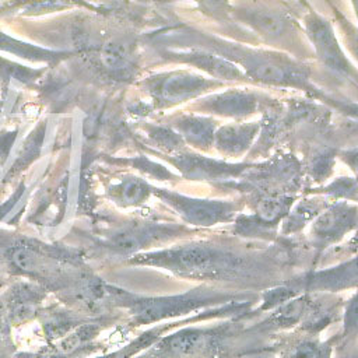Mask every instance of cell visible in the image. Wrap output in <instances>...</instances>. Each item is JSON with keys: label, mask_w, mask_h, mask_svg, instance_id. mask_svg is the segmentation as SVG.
Listing matches in <instances>:
<instances>
[{"label": "cell", "mask_w": 358, "mask_h": 358, "mask_svg": "<svg viewBox=\"0 0 358 358\" xmlns=\"http://www.w3.org/2000/svg\"><path fill=\"white\" fill-rule=\"evenodd\" d=\"M133 264L159 267L199 281H235L255 277L257 267L246 257L207 243H187L134 256Z\"/></svg>", "instance_id": "obj_1"}, {"label": "cell", "mask_w": 358, "mask_h": 358, "mask_svg": "<svg viewBox=\"0 0 358 358\" xmlns=\"http://www.w3.org/2000/svg\"><path fill=\"white\" fill-rule=\"evenodd\" d=\"M108 299L115 305L124 308L130 315V323L136 326L154 324L168 319H173L190 312H203L201 309L214 305H225L236 301L232 295L217 292L207 288L192 289L186 294L165 296H143L129 291L108 287Z\"/></svg>", "instance_id": "obj_2"}, {"label": "cell", "mask_w": 358, "mask_h": 358, "mask_svg": "<svg viewBox=\"0 0 358 358\" xmlns=\"http://www.w3.org/2000/svg\"><path fill=\"white\" fill-rule=\"evenodd\" d=\"M229 56L245 69V71L256 81L271 85L305 87L308 76L305 70L284 55L263 50L234 49Z\"/></svg>", "instance_id": "obj_3"}, {"label": "cell", "mask_w": 358, "mask_h": 358, "mask_svg": "<svg viewBox=\"0 0 358 358\" xmlns=\"http://www.w3.org/2000/svg\"><path fill=\"white\" fill-rule=\"evenodd\" d=\"M215 85H220V81L206 78L192 71L178 70L154 78L151 94L161 105H176L196 98Z\"/></svg>", "instance_id": "obj_4"}, {"label": "cell", "mask_w": 358, "mask_h": 358, "mask_svg": "<svg viewBox=\"0 0 358 358\" xmlns=\"http://www.w3.org/2000/svg\"><path fill=\"white\" fill-rule=\"evenodd\" d=\"M305 27L319 60L327 69L340 76L354 77L357 74L350 60L345 57L341 45L338 43V39L327 20L315 13H310L306 15Z\"/></svg>", "instance_id": "obj_5"}, {"label": "cell", "mask_w": 358, "mask_h": 358, "mask_svg": "<svg viewBox=\"0 0 358 358\" xmlns=\"http://www.w3.org/2000/svg\"><path fill=\"white\" fill-rule=\"evenodd\" d=\"M161 197L176 210L185 221L194 225H214L229 220L234 214V206L227 201L194 199L173 192H164Z\"/></svg>", "instance_id": "obj_6"}, {"label": "cell", "mask_w": 358, "mask_h": 358, "mask_svg": "<svg viewBox=\"0 0 358 358\" xmlns=\"http://www.w3.org/2000/svg\"><path fill=\"white\" fill-rule=\"evenodd\" d=\"M236 15L255 32L271 42L285 41V36L292 34V21L289 15L284 10L270 4L252 3L241 6V8L236 10Z\"/></svg>", "instance_id": "obj_7"}, {"label": "cell", "mask_w": 358, "mask_h": 358, "mask_svg": "<svg viewBox=\"0 0 358 358\" xmlns=\"http://www.w3.org/2000/svg\"><path fill=\"white\" fill-rule=\"evenodd\" d=\"M358 218L355 207L347 203L336 204L317 215L312 225V235L319 242H333L350 231Z\"/></svg>", "instance_id": "obj_8"}, {"label": "cell", "mask_w": 358, "mask_h": 358, "mask_svg": "<svg viewBox=\"0 0 358 358\" xmlns=\"http://www.w3.org/2000/svg\"><path fill=\"white\" fill-rule=\"evenodd\" d=\"M203 320H206L204 313H196L194 316H187L185 320H173L164 324H154L151 329L143 331L136 338L130 340L129 343L119 347L117 350L98 355V357H92V358H134L140 352L151 348L161 337L168 334L169 330L180 327L182 324L186 326V324H193Z\"/></svg>", "instance_id": "obj_9"}, {"label": "cell", "mask_w": 358, "mask_h": 358, "mask_svg": "<svg viewBox=\"0 0 358 358\" xmlns=\"http://www.w3.org/2000/svg\"><path fill=\"white\" fill-rule=\"evenodd\" d=\"M257 103V98L249 91L228 90L206 99V102L201 103V108L222 116L243 117L253 113Z\"/></svg>", "instance_id": "obj_10"}, {"label": "cell", "mask_w": 358, "mask_h": 358, "mask_svg": "<svg viewBox=\"0 0 358 358\" xmlns=\"http://www.w3.org/2000/svg\"><path fill=\"white\" fill-rule=\"evenodd\" d=\"M259 126L255 123H239V124H227L215 130L214 141L217 150L225 155H239L245 152L253 138L256 137Z\"/></svg>", "instance_id": "obj_11"}, {"label": "cell", "mask_w": 358, "mask_h": 358, "mask_svg": "<svg viewBox=\"0 0 358 358\" xmlns=\"http://www.w3.org/2000/svg\"><path fill=\"white\" fill-rule=\"evenodd\" d=\"M179 56H183V60L187 63L194 64L196 67H200L206 70L207 73L213 74L217 80H242L243 73L238 70L232 62L225 59L224 56L211 55L204 50H182L179 52Z\"/></svg>", "instance_id": "obj_12"}, {"label": "cell", "mask_w": 358, "mask_h": 358, "mask_svg": "<svg viewBox=\"0 0 358 358\" xmlns=\"http://www.w3.org/2000/svg\"><path fill=\"white\" fill-rule=\"evenodd\" d=\"M175 129L183 141L203 150L211 145L215 136L214 122L208 117L197 115L180 116L175 123Z\"/></svg>", "instance_id": "obj_13"}, {"label": "cell", "mask_w": 358, "mask_h": 358, "mask_svg": "<svg viewBox=\"0 0 358 358\" xmlns=\"http://www.w3.org/2000/svg\"><path fill=\"white\" fill-rule=\"evenodd\" d=\"M331 351L330 341H320L313 336H306L289 343L280 358H331Z\"/></svg>", "instance_id": "obj_14"}, {"label": "cell", "mask_w": 358, "mask_h": 358, "mask_svg": "<svg viewBox=\"0 0 358 358\" xmlns=\"http://www.w3.org/2000/svg\"><path fill=\"white\" fill-rule=\"evenodd\" d=\"M179 168L190 176H207L211 178L214 175L220 176L224 173L234 172L235 166H229L227 164H221L213 159L201 158L199 155H183L179 157Z\"/></svg>", "instance_id": "obj_15"}, {"label": "cell", "mask_w": 358, "mask_h": 358, "mask_svg": "<svg viewBox=\"0 0 358 358\" xmlns=\"http://www.w3.org/2000/svg\"><path fill=\"white\" fill-rule=\"evenodd\" d=\"M117 194L120 200L126 201L127 204H137L148 197L150 187L145 182L137 178H131L120 183V186L117 187Z\"/></svg>", "instance_id": "obj_16"}, {"label": "cell", "mask_w": 358, "mask_h": 358, "mask_svg": "<svg viewBox=\"0 0 358 358\" xmlns=\"http://www.w3.org/2000/svg\"><path fill=\"white\" fill-rule=\"evenodd\" d=\"M358 337V294L351 298L344 309L341 340L347 341Z\"/></svg>", "instance_id": "obj_17"}, {"label": "cell", "mask_w": 358, "mask_h": 358, "mask_svg": "<svg viewBox=\"0 0 358 358\" xmlns=\"http://www.w3.org/2000/svg\"><path fill=\"white\" fill-rule=\"evenodd\" d=\"M285 210H287L285 199L270 197V199H264L259 203L256 213L262 221L271 222V221H275L277 218H280L285 213Z\"/></svg>", "instance_id": "obj_18"}, {"label": "cell", "mask_w": 358, "mask_h": 358, "mask_svg": "<svg viewBox=\"0 0 358 358\" xmlns=\"http://www.w3.org/2000/svg\"><path fill=\"white\" fill-rule=\"evenodd\" d=\"M343 32L345 35V43L354 57L358 60V29L351 27L347 21L343 22Z\"/></svg>", "instance_id": "obj_19"}, {"label": "cell", "mask_w": 358, "mask_h": 358, "mask_svg": "<svg viewBox=\"0 0 358 358\" xmlns=\"http://www.w3.org/2000/svg\"><path fill=\"white\" fill-rule=\"evenodd\" d=\"M15 347L7 336H0V358H14Z\"/></svg>", "instance_id": "obj_20"}, {"label": "cell", "mask_w": 358, "mask_h": 358, "mask_svg": "<svg viewBox=\"0 0 358 358\" xmlns=\"http://www.w3.org/2000/svg\"><path fill=\"white\" fill-rule=\"evenodd\" d=\"M344 161L348 164V166L351 168V171L355 175V182L358 185V150L357 151H350L347 154H344Z\"/></svg>", "instance_id": "obj_21"}, {"label": "cell", "mask_w": 358, "mask_h": 358, "mask_svg": "<svg viewBox=\"0 0 358 358\" xmlns=\"http://www.w3.org/2000/svg\"><path fill=\"white\" fill-rule=\"evenodd\" d=\"M352 7H354L355 15H357V18H358V1H354V3H352Z\"/></svg>", "instance_id": "obj_22"}]
</instances>
